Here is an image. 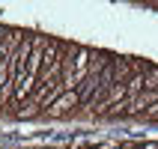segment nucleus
I'll return each mask as SVG.
<instances>
[{
    "label": "nucleus",
    "instance_id": "obj_2",
    "mask_svg": "<svg viewBox=\"0 0 158 149\" xmlns=\"http://www.w3.org/2000/svg\"><path fill=\"white\" fill-rule=\"evenodd\" d=\"M75 107H81L78 93H66L63 98H57V101L48 107V114H51V116H63V114H69V110H75Z\"/></svg>",
    "mask_w": 158,
    "mask_h": 149
},
{
    "label": "nucleus",
    "instance_id": "obj_1",
    "mask_svg": "<svg viewBox=\"0 0 158 149\" xmlns=\"http://www.w3.org/2000/svg\"><path fill=\"white\" fill-rule=\"evenodd\" d=\"M45 48H48V36H36V45H33V54L27 60V69L18 81V89L12 96V105H21L27 96H33L36 84H39V75H42V66H45Z\"/></svg>",
    "mask_w": 158,
    "mask_h": 149
},
{
    "label": "nucleus",
    "instance_id": "obj_3",
    "mask_svg": "<svg viewBox=\"0 0 158 149\" xmlns=\"http://www.w3.org/2000/svg\"><path fill=\"white\" fill-rule=\"evenodd\" d=\"M140 149H158V143H152V140L149 143H140Z\"/></svg>",
    "mask_w": 158,
    "mask_h": 149
}]
</instances>
